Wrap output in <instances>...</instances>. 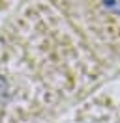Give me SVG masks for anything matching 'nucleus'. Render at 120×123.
<instances>
[{"label":"nucleus","instance_id":"1","mask_svg":"<svg viewBox=\"0 0 120 123\" xmlns=\"http://www.w3.org/2000/svg\"><path fill=\"white\" fill-rule=\"evenodd\" d=\"M103 8L114 15H120V0H101Z\"/></svg>","mask_w":120,"mask_h":123},{"label":"nucleus","instance_id":"2","mask_svg":"<svg viewBox=\"0 0 120 123\" xmlns=\"http://www.w3.org/2000/svg\"><path fill=\"white\" fill-rule=\"evenodd\" d=\"M4 90V80H0V92Z\"/></svg>","mask_w":120,"mask_h":123}]
</instances>
